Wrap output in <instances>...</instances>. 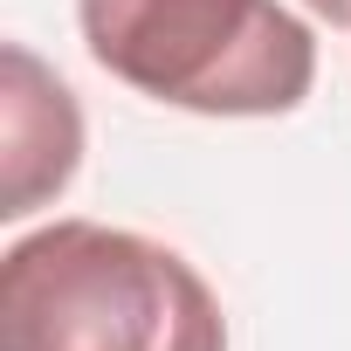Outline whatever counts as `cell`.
Returning a JSON list of instances; mask_svg holds the SVG:
<instances>
[{
	"mask_svg": "<svg viewBox=\"0 0 351 351\" xmlns=\"http://www.w3.org/2000/svg\"><path fill=\"white\" fill-rule=\"evenodd\" d=\"M90 56L200 117H282L317 83V42L282 0H76Z\"/></svg>",
	"mask_w": 351,
	"mask_h": 351,
	"instance_id": "2",
	"label": "cell"
},
{
	"mask_svg": "<svg viewBox=\"0 0 351 351\" xmlns=\"http://www.w3.org/2000/svg\"><path fill=\"white\" fill-rule=\"evenodd\" d=\"M303 8L317 21H330V28H351V0H303Z\"/></svg>",
	"mask_w": 351,
	"mask_h": 351,
	"instance_id": "4",
	"label": "cell"
},
{
	"mask_svg": "<svg viewBox=\"0 0 351 351\" xmlns=\"http://www.w3.org/2000/svg\"><path fill=\"white\" fill-rule=\"evenodd\" d=\"M0 351H228V324L165 241L56 221L0 255Z\"/></svg>",
	"mask_w": 351,
	"mask_h": 351,
	"instance_id": "1",
	"label": "cell"
},
{
	"mask_svg": "<svg viewBox=\"0 0 351 351\" xmlns=\"http://www.w3.org/2000/svg\"><path fill=\"white\" fill-rule=\"evenodd\" d=\"M0 69H8V90H0V145H8L0 221H21L69 186V172L83 158V117H76V97L21 42L0 49Z\"/></svg>",
	"mask_w": 351,
	"mask_h": 351,
	"instance_id": "3",
	"label": "cell"
}]
</instances>
